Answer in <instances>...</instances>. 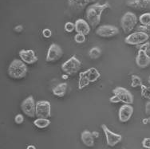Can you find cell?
<instances>
[{
    "label": "cell",
    "instance_id": "1",
    "mask_svg": "<svg viewBox=\"0 0 150 149\" xmlns=\"http://www.w3.org/2000/svg\"><path fill=\"white\" fill-rule=\"evenodd\" d=\"M110 6L108 3L104 4H100V3H95L90 5L86 10V18L88 23L93 28H95L96 26L99 25L101 22V14L106 10L110 8Z\"/></svg>",
    "mask_w": 150,
    "mask_h": 149
},
{
    "label": "cell",
    "instance_id": "2",
    "mask_svg": "<svg viewBox=\"0 0 150 149\" xmlns=\"http://www.w3.org/2000/svg\"><path fill=\"white\" fill-rule=\"evenodd\" d=\"M27 73V66L22 60L15 59L10 64L8 68V74L14 79H21L25 78Z\"/></svg>",
    "mask_w": 150,
    "mask_h": 149
},
{
    "label": "cell",
    "instance_id": "3",
    "mask_svg": "<svg viewBox=\"0 0 150 149\" xmlns=\"http://www.w3.org/2000/svg\"><path fill=\"white\" fill-rule=\"evenodd\" d=\"M137 23V17L133 12H126L122 16L121 20V26L125 34H129Z\"/></svg>",
    "mask_w": 150,
    "mask_h": 149
},
{
    "label": "cell",
    "instance_id": "4",
    "mask_svg": "<svg viewBox=\"0 0 150 149\" xmlns=\"http://www.w3.org/2000/svg\"><path fill=\"white\" fill-rule=\"evenodd\" d=\"M81 66V61L75 56H73L62 65V69L67 75H74L80 70Z\"/></svg>",
    "mask_w": 150,
    "mask_h": 149
},
{
    "label": "cell",
    "instance_id": "5",
    "mask_svg": "<svg viewBox=\"0 0 150 149\" xmlns=\"http://www.w3.org/2000/svg\"><path fill=\"white\" fill-rule=\"evenodd\" d=\"M149 38V36L142 31L134 32L131 35H128V37L125 38V42L128 45L132 46H138V45H143L144 42H146Z\"/></svg>",
    "mask_w": 150,
    "mask_h": 149
},
{
    "label": "cell",
    "instance_id": "6",
    "mask_svg": "<svg viewBox=\"0 0 150 149\" xmlns=\"http://www.w3.org/2000/svg\"><path fill=\"white\" fill-rule=\"evenodd\" d=\"M36 116L46 119L51 117V105L48 100H38L36 103Z\"/></svg>",
    "mask_w": 150,
    "mask_h": 149
},
{
    "label": "cell",
    "instance_id": "7",
    "mask_svg": "<svg viewBox=\"0 0 150 149\" xmlns=\"http://www.w3.org/2000/svg\"><path fill=\"white\" fill-rule=\"evenodd\" d=\"M21 109L29 117H35L36 116V103L32 96L26 98L22 102Z\"/></svg>",
    "mask_w": 150,
    "mask_h": 149
},
{
    "label": "cell",
    "instance_id": "8",
    "mask_svg": "<svg viewBox=\"0 0 150 149\" xmlns=\"http://www.w3.org/2000/svg\"><path fill=\"white\" fill-rule=\"evenodd\" d=\"M63 54V51L61 46L58 44L53 43L50 46L47 54H46V61L47 62H54L60 59Z\"/></svg>",
    "mask_w": 150,
    "mask_h": 149
},
{
    "label": "cell",
    "instance_id": "9",
    "mask_svg": "<svg viewBox=\"0 0 150 149\" xmlns=\"http://www.w3.org/2000/svg\"><path fill=\"white\" fill-rule=\"evenodd\" d=\"M101 129L106 138V143L110 147H114L122 141V136L119 134L112 132L105 124H101Z\"/></svg>",
    "mask_w": 150,
    "mask_h": 149
},
{
    "label": "cell",
    "instance_id": "10",
    "mask_svg": "<svg viewBox=\"0 0 150 149\" xmlns=\"http://www.w3.org/2000/svg\"><path fill=\"white\" fill-rule=\"evenodd\" d=\"M119 30L117 27L111 25H103L99 26L97 30L96 34L101 37H112L118 35Z\"/></svg>",
    "mask_w": 150,
    "mask_h": 149
},
{
    "label": "cell",
    "instance_id": "11",
    "mask_svg": "<svg viewBox=\"0 0 150 149\" xmlns=\"http://www.w3.org/2000/svg\"><path fill=\"white\" fill-rule=\"evenodd\" d=\"M113 94L117 95L120 99L121 102L128 105H131L133 103V96L131 93L123 87H117L112 90Z\"/></svg>",
    "mask_w": 150,
    "mask_h": 149
},
{
    "label": "cell",
    "instance_id": "12",
    "mask_svg": "<svg viewBox=\"0 0 150 149\" xmlns=\"http://www.w3.org/2000/svg\"><path fill=\"white\" fill-rule=\"evenodd\" d=\"M133 107L131 105L125 104L124 105L120 108L118 112V118L119 121L122 123H125L130 120L133 114Z\"/></svg>",
    "mask_w": 150,
    "mask_h": 149
},
{
    "label": "cell",
    "instance_id": "13",
    "mask_svg": "<svg viewBox=\"0 0 150 149\" xmlns=\"http://www.w3.org/2000/svg\"><path fill=\"white\" fill-rule=\"evenodd\" d=\"M19 56L22 61L26 64H34L38 60L33 49H21L19 51Z\"/></svg>",
    "mask_w": 150,
    "mask_h": 149
},
{
    "label": "cell",
    "instance_id": "14",
    "mask_svg": "<svg viewBox=\"0 0 150 149\" xmlns=\"http://www.w3.org/2000/svg\"><path fill=\"white\" fill-rule=\"evenodd\" d=\"M136 63L140 68H146L150 65V57L147 54L146 50L139 49L136 57Z\"/></svg>",
    "mask_w": 150,
    "mask_h": 149
},
{
    "label": "cell",
    "instance_id": "15",
    "mask_svg": "<svg viewBox=\"0 0 150 149\" xmlns=\"http://www.w3.org/2000/svg\"><path fill=\"white\" fill-rule=\"evenodd\" d=\"M90 25L84 19H78L75 22V30L78 34H82L84 35H88L90 32Z\"/></svg>",
    "mask_w": 150,
    "mask_h": 149
},
{
    "label": "cell",
    "instance_id": "16",
    "mask_svg": "<svg viewBox=\"0 0 150 149\" xmlns=\"http://www.w3.org/2000/svg\"><path fill=\"white\" fill-rule=\"evenodd\" d=\"M127 5L131 8L144 10L150 8V0H127Z\"/></svg>",
    "mask_w": 150,
    "mask_h": 149
},
{
    "label": "cell",
    "instance_id": "17",
    "mask_svg": "<svg viewBox=\"0 0 150 149\" xmlns=\"http://www.w3.org/2000/svg\"><path fill=\"white\" fill-rule=\"evenodd\" d=\"M94 2V0H68L69 7L77 11H81L90 3Z\"/></svg>",
    "mask_w": 150,
    "mask_h": 149
},
{
    "label": "cell",
    "instance_id": "18",
    "mask_svg": "<svg viewBox=\"0 0 150 149\" xmlns=\"http://www.w3.org/2000/svg\"><path fill=\"white\" fill-rule=\"evenodd\" d=\"M81 139L82 143L86 147L91 148L94 145V136L93 135V132H90L88 130H85L81 132Z\"/></svg>",
    "mask_w": 150,
    "mask_h": 149
},
{
    "label": "cell",
    "instance_id": "19",
    "mask_svg": "<svg viewBox=\"0 0 150 149\" xmlns=\"http://www.w3.org/2000/svg\"><path fill=\"white\" fill-rule=\"evenodd\" d=\"M67 84L66 82L63 83L58 84V85H56L53 89L52 92L53 94L54 95L55 97H64L66 93H67Z\"/></svg>",
    "mask_w": 150,
    "mask_h": 149
},
{
    "label": "cell",
    "instance_id": "20",
    "mask_svg": "<svg viewBox=\"0 0 150 149\" xmlns=\"http://www.w3.org/2000/svg\"><path fill=\"white\" fill-rule=\"evenodd\" d=\"M86 72V74L87 78L90 81V83H93V82H95L99 79V78L101 77V73L100 72L98 71V69L94 68V67H92V68H90L88 69Z\"/></svg>",
    "mask_w": 150,
    "mask_h": 149
},
{
    "label": "cell",
    "instance_id": "21",
    "mask_svg": "<svg viewBox=\"0 0 150 149\" xmlns=\"http://www.w3.org/2000/svg\"><path fill=\"white\" fill-rule=\"evenodd\" d=\"M90 81L87 78L86 72H82L79 74V81H78V89H82L90 85Z\"/></svg>",
    "mask_w": 150,
    "mask_h": 149
},
{
    "label": "cell",
    "instance_id": "22",
    "mask_svg": "<svg viewBox=\"0 0 150 149\" xmlns=\"http://www.w3.org/2000/svg\"><path fill=\"white\" fill-rule=\"evenodd\" d=\"M34 124L38 129H45L50 124V121L46 118H38L34 121Z\"/></svg>",
    "mask_w": 150,
    "mask_h": 149
},
{
    "label": "cell",
    "instance_id": "23",
    "mask_svg": "<svg viewBox=\"0 0 150 149\" xmlns=\"http://www.w3.org/2000/svg\"><path fill=\"white\" fill-rule=\"evenodd\" d=\"M139 21L142 26H149L150 25V13H144L139 17Z\"/></svg>",
    "mask_w": 150,
    "mask_h": 149
},
{
    "label": "cell",
    "instance_id": "24",
    "mask_svg": "<svg viewBox=\"0 0 150 149\" xmlns=\"http://www.w3.org/2000/svg\"><path fill=\"white\" fill-rule=\"evenodd\" d=\"M101 54V49H99L98 47H93L92 49H90V52H89V55L90 57L93 59H96V58H98L100 57V55Z\"/></svg>",
    "mask_w": 150,
    "mask_h": 149
},
{
    "label": "cell",
    "instance_id": "25",
    "mask_svg": "<svg viewBox=\"0 0 150 149\" xmlns=\"http://www.w3.org/2000/svg\"><path fill=\"white\" fill-rule=\"evenodd\" d=\"M131 85L133 88H136V87H138V86H142V81L141 78H139L138 76L137 75H133L131 77Z\"/></svg>",
    "mask_w": 150,
    "mask_h": 149
},
{
    "label": "cell",
    "instance_id": "26",
    "mask_svg": "<svg viewBox=\"0 0 150 149\" xmlns=\"http://www.w3.org/2000/svg\"><path fill=\"white\" fill-rule=\"evenodd\" d=\"M141 87H142V97L150 101V88L149 87H146V86L143 85Z\"/></svg>",
    "mask_w": 150,
    "mask_h": 149
},
{
    "label": "cell",
    "instance_id": "27",
    "mask_svg": "<svg viewBox=\"0 0 150 149\" xmlns=\"http://www.w3.org/2000/svg\"><path fill=\"white\" fill-rule=\"evenodd\" d=\"M64 28H65V30L67 33H72L75 30V23H73L71 22H68V23L65 24Z\"/></svg>",
    "mask_w": 150,
    "mask_h": 149
},
{
    "label": "cell",
    "instance_id": "28",
    "mask_svg": "<svg viewBox=\"0 0 150 149\" xmlns=\"http://www.w3.org/2000/svg\"><path fill=\"white\" fill-rule=\"evenodd\" d=\"M74 41L77 43H79V44L85 42V41H86V35H82V34H77L74 36Z\"/></svg>",
    "mask_w": 150,
    "mask_h": 149
},
{
    "label": "cell",
    "instance_id": "29",
    "mask_svg": "<svg viewBox=\"0 0 150 149\" xmlns=\"http://www.w3.org/2000/svg\"><path fill=\"white\" fill-rule=\"evenodd\" d=\"M139 31H142L146 33L150 37V25L149 26H140L137 28Z\"/></svg>",
    "mask_w": 150,
    "mask_h": 149
},
{
    "label": "cell",
    "instance_id": "30",
    "mask_svg": "<svg viewBox=\"0 0 150 149\" xmlns=\"http://www.w3.org/2000/svg\"><path fill=\"white\" fill-rule=\"evenodd\" d=\"M15 123L17 124H21L23 123L24 121V117L22 114H18L16 115V117H15Z\"/></svg>",
    "mask_w": 150,
    "mask_h": 149
},
{
    "label": "cell",
    "instance_id": "31",
    "mask_svg": "<svg viewBox=\"0 0 150 149\" xmlns=\"http://www.w3.org/2000/svg\"><path fill=\"white\" fill-rule=\"evenodd\" d=\"M142 146L144 148L150 149V138H144L142 141Z\"/></svg>",
    "mask_w": 150,
    "mask_h": 149
},
{
    "label": "cell",
    "instance_id": "32",
    "mask_svg": "<svg viewBox=\"0 0 150 149\" xmlns=\"http://www.w3.org/2000/svg\"><path fill=\"white\" fill-rule=\"evenodd\" d=\"M42 35H43L46 38H49V37H51V35H52V31L48 28L44 29L43 30H42Z\"/></svg>",
    "mask_w": 150,
    "mask_h": 149
},
{
    "label": "cell",
    "instance_id": "33",
    "mask_svg": "<svg viewBox=\"0 0 150 149\" xmlns=\"http://www.w3.org/2000/svg\"><path fill=\"white\" fill-rule=\"evenodd\" d=\"M110 100L111 103H114V104L119 103V102H121V99H120L117 95H114V96H112V97H110Z\"/></svg>",
    "mask_w": 150,
    "mask_h": 149
},
{
    "label": "cell",
    "instance_id": "34",
    "mask_svg": "<svg viewBox=\"0 0 150 149\" xmlns=\"http://www.w3.org/2000/svg\"><path fill=\"white\" fill-rule=\"evenodd\" d=\"M145 112L147 114H150V101L146 104V108H145Z\"/></svg>",
    "mask_w": 150,
    "mask_h": 149
},
{
    "label": "cell",
    "instance_id": "35",
    "mask_svg": "<svg viewBox=\"0 0 150 149\" xmlns=\"http://www.w3.org/2000/svg\"><path fill=\"white\" fill-rule=\"evenodd\" d=\"M15 30H16V31H17V32H21V31H22V30H23V26H16V27H15Z\"/></svg>",
    "mask_w": 150,
    "mask_h": 149
},
{
    "label": "cell",
    "instance_id": "36",
    "mask_svg": "<svg viewBox=\"0 0 150 149\" xmlns=\"http://www.w3.org/2000/svg\"><path fill=\"white\" fill-rule=\"evenodd\" d=\"M26 149H36V148L34 145H29V146H27Z\"/></svg>",
    "mask_w": 150,
    "mask_h": 149
},
{
    "label": "cell",
    "instance_id": "37",
    "mask_svg": "<svg viewBox=\"0 0 150 149\" xmlns=\"http://www.w3.org/2000/svg\"><path fill=\"white\" fill-rule=\"evenodd\" d=\"M93 136H94V137H95V136H97V137H98V133L97 132H93Z\"/></svg>",
    "mask_w": 150,
    "mask_h": 149
},
{
    "label": "cell",
    "instance_id": "38",
    "mask_svg": "<svg viewBox=\"0 0 150 149\" xmlns=\"http://www.w3.org/2000/svg\"><path fill=\"white\" fill-rule=\"evenodd\" d=\"M62 78H63V79H67V78H68V75H63V76H62Z\"/></svg>",
    "mask_w": 150,
    "mask_h": 149
},
{
    "label": "cell",
    "instance_id": "39",
    "mask_svg": "<svg viewBox=\"0 0 150 149\" xmlns=\"http://www.w3.org/2000/svg\"><path fill=\"white\" fill-rule=\"evenodd\" d=\"M149 83H150V77L149 78Z\"/></svg>",
    "mask_w": 150,
    "mask_h": 149
}]
</instances>
